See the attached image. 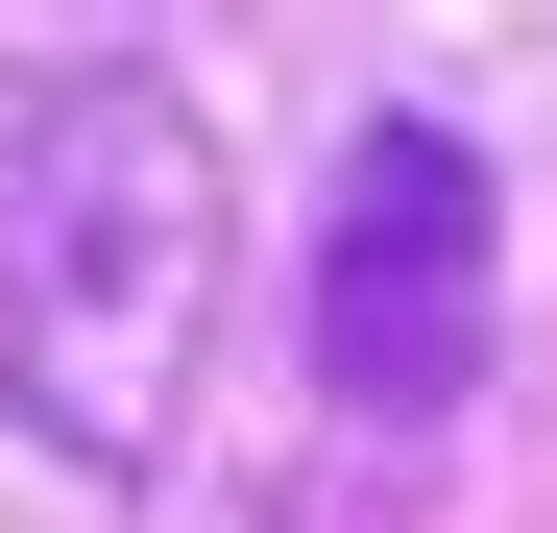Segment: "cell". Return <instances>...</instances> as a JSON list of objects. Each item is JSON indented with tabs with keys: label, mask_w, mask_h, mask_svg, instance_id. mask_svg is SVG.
<instances>
[{
	"label": "cell",
	"mask_w": 557,
	"mask_h": 533,
	"mask_svg": "<svg viewBox=\"0 0 557 533\" xmlns=\"http://www.w3.org/2000/svg\"><path fill=\"white\" fill-rule=\"evenodd\" d=\"M485 292H509V195L460 122H363L315 195V388L363 436H436L485 388Z\"/></svg>",
	"instance_id": "2"
},
{
	"label": "cell",
	"mask_w": 557,
	"mask_h": 533,
	"mask_svg": "<svg viewBox=\"0 0 557 533\" xmlns=\"http://www.w3.org/2000/svg\"><path fill=\"white\" fill-rule=\"evenodd\" d=\"M219 315V146L170 73H49L0 122V412L73 461H170Z\"/></svg>",
	"instance_id": "1"
}]
</instances>
